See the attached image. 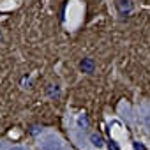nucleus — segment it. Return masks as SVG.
<instances>
[{"label":"nucleus","mask_w":150,"mask_h":150,"mask_svg":"<svg viewBox=\"0 0 150 150\" xmlns=\"http://www.w3.org/2000/svg\"><path fill=\"white\" fill-rule=\"evenodd\" d=\"M80 69H81L83 72H87V74H92L94 69H96V62H94V58H83L81 64H80Z\"/></svg>","instance_id":"f03ea898"},{"label":"nucleus","mask_w":150,"mask_h":150,"mask_svg":"<svg viewBox=\"0 0 150 150\" xmlns=\"http://www.w3.org/2000/svg\"><path fill=\"white\" fill-rule=\"evenodd\" d=\"M9 150H27V148L25 146H11Z\"/></svg>","instance_id":"1a4fd4ad"},{"label":"nucleus","mask_w":150,"mask_h":150,"mask_svg":"<svg viewBox=\"0 0 150 150\" xmlns=\"http://www.w3.org/2000/svg\"><path fill=\"white\" fill-rule=\"evenodd\" d=\"M108 148L110 150H118V146L115 145V141H108Z\"/></svg>","instance_id":"0eeeda50"},{"label":"nucleus","mask_w":150,"mask_h":150,"mask_svg":"<svg viewBox=\"0 0 150 150\" xmlns=\"http://www.w3.org/2000/svg\"><path fill=\"white\" fill-rule=\"evenodd\" d=\"M134 148H136V150H145V146H143L141 143H138V141H134Z\"/></svg>","instance_id":"6e6552de"},{"label":"nucleus","mask_w":150,"mask_h":150,"mask_svg":"<svg viewBox=\"0 0 150 150\" xmlns=\"http://www.w3.org/2000/svg\"><path fill=\"white\" fill-rule=\"evenodd\" d=\"M39 146L41 150H67L65 143L53 132H46L39 138Z\"/></svg>","instance_id":"f257e3e1"},{"label":"nucleus","mask_w":150,"mask_h":150,"mask_svg":"<svg viewBox=\"0 0 150 150\" xmlns=\"http://www.w3.org/2000/svg\"><path fill=\"white\" fill-rule=\"evenodd\" d=\"M76 125H78V129L87 131V129H88V118H87V115H78V118H76Z\"/></svg>","instance_id":"20e7f679"},{"label":"nucleus","mask_w":150,"mask_h":150,"mask_svg":"<svg viewBox=\"0 0 150 150\" xmlns=\"http://www.w3.org/2000/svg\"><path fill=\"white\" fill-rule=\"evenodd\" d=\"M141 120H143V125H145V129H146V131L150 132V110H146V111L143 113Z\"/></svg>","instance_id":"423d86ee"},{"label":"nucleus","mask_w":150,"mask_h":150,"mask_svg":"<svg viewBox=\"0 0 150 150\" xmlns=\"http://www.w3.org/2000/svg\"><path fill=\"white\" fill-rule=\"evenodd\" d=\"M2 39H4V35H2V32H0V42H2Z\"/></svg>","instance_id":"9d476101"},{"label":"nucleus","mask_w":150,"mask_h":150,"mask_svg":"<svg viewBox=\"0 0 150 150\" xmlns=\"http://www.w3.org/2000/svg\"><path fill=\"white\" fill-rule=\"evenodd\" d=\"M90 143H92V146H96V148H101V146L104 145V139L101 138V134H97V132H92V134H90Z\"/></svg>","instance_id":"7ed1b4c3"},{"label":"nucleus","mask_w":150,"mask_h":150,"mask_svg":"<svg viewBox=\"0 0 150 150\" xmlns=\"http://www.w3.org/2000/svg\"><path fill=\"white\" fill-rule=\"evenodd\" d=\"M118 9H120L122 14H124V11L129 13L131 11V2H129V0H118Z\"/></svg>","instance_id":"39448f33"}]
</instances>
